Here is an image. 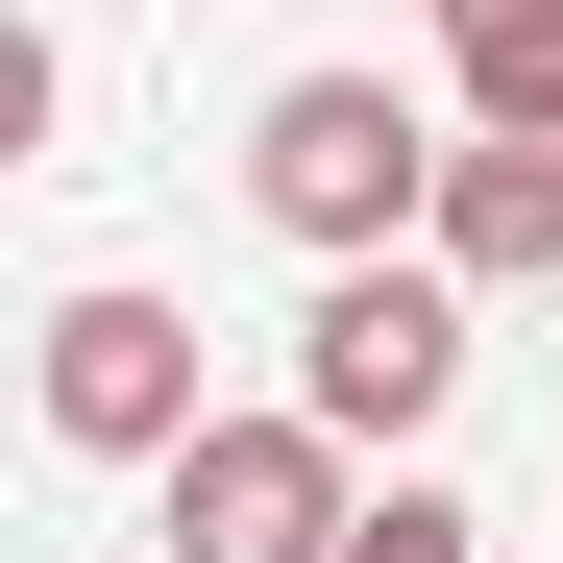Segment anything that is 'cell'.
<instances>
[{
    "label": "cell",
    "mask_w": 563,
    "mask_h": 563,
    "mask_svg": "<svg viewBox=\"0 0 563 563\" xmlns=\"http://www.w3.org/2000/svg\"><path fill=\"white\" fill-rule=\"evenodd\" d=\"M441 147L465 123H417L393 74H269V99H245V197H269L295 269H343V245H417L441 221Z\"/></svg>",
    "instance_id": "6da1fadb"
},
{
    "label": "cell",
    "mask_w": 563,
    "mask_h": 563,
    "mask_svg": "<svg viewBox=\"0 0 563 563\" xmlns=\"http://www.w3.org/2000/svg\"><path fill=\"white\" fill-rule=\"evenodd\" d=\"M343 515H367V441H343L319 393L197 417V441L147 465V539H172V563H343Z\"/></svg>",
    "instance_id": "7a4b0ae2"
},
{
    "label": "cell",
    "mask_w": 563,
    "mask_h": 563,
    "mask_svg": "<svg viewBox=\"0 0 563 563\" xmlns=\"http://www.w3.org/2000/svg\"><path fill=\"white\" fill-rule=\"evenodd\" d=\"M295 393H319L367 465H393V441L465 393V269H441V245H343L319 295H295Z\"/></svg>",
    "instance_id": "3957f363"
},
{
    "label": "cell",
    "mask_w": 563,
    "mask_h": 563,
    "mask_svg": "<svg viewBox=\"0 0 563 563\" xmlns=\"http://www.w3.org/2000/svg\"><path fill=\"white\" fill-rule=\"evenodd\" d=\"M25 393H49V441H74V465H172V441H197V319L99 269V295H49Z\"/></svg>",
    "instance_id": "277c9868"
},
{
    "label": "cell",
    "mask_w": 563,
    "mask_h": 563,
    "mask_svg": "<svg viewBox=\"0 0 563 563\" xmlns=\"http://www.w3.org/2000/svg\"><path fill=\"white\" fill-rule=\"evenodd\" d=\"M441 269H465V295H539V269H563V123H465L441 147V221H417Z\"/></svg>",
    "instance_id": "5b68a950"
},
{
    "label": "cell",
    "mask_w": 563,
    "mask_h": 563,
    "mask_svg": "<svg viewBox=\"0 0 563 563\" xmlns=\"http://www.w3.org/2000/svg\"><path fill=\"white\" fill-rule=\"evenodd\" d=\"M441 99H465V123H563V0H490V25H441Z\"/></svg>",
    "instance_id": "8992f818"
},
{
    "label": "cell",
    "mask_w": 563,
    "mask_h": 563,
    "mask_svg": "<svg viewBox=\"0 0 563 563\" xmlns=\"http://www.w3.org/2000/svg\"><path fill=\"white\" fill-rule=\"evenodd\" d=\"M343 563H490V515H465V490H417V465H393V490L343 515Z\"/></svg>",
    "instance_id": "52a82bcc"
},
{
    "label": "cell",
    "mask_w": 563,
    "mask_h": 563,
    "mask_svg": "<svg viewBox=\"0 0 563 563\" xmlns=\"http://www.w3.org/2000/svg\"><path fill=\"white\" fill-rule=\"evenodd\" d=\"M441 25H490V0H441Z\"/></svg>",
    "instance_id": "ba28073f"
}]
</instances>
